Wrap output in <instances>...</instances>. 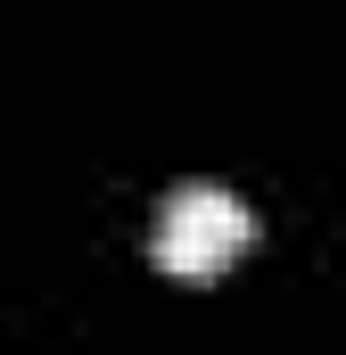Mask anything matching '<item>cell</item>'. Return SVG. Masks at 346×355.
Segmentation results:
<instances>
[{
	"mask_svg": "<svg viewBox=\"0 0 346 355\" xmlns=\"http://www.w3.org/2000/svg\"><path fill=\"white\" fill-rule=\"evenodd\" d=\"M248 240H256V215H248L231 190L190 182V190H173L165 207H157L149 257H157V272H173V281H215V272H231L248 257Z\"/></svg>",
	"mask_w": 346,
	"mask_h": 355,
	"instance_id": "6da1fadb",
	"label": "cell"
}]
</instances>
